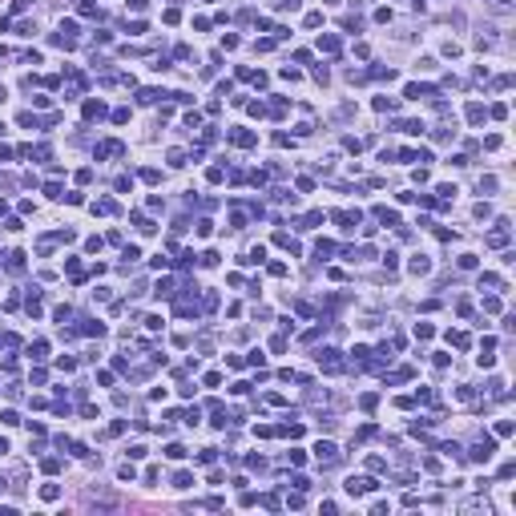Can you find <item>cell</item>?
<instances>
[{
  "label": "cell",
  "instance_id": "6da1fadb",
  "mask_svg": "<svg viewBox=\"0 0 516 516\" xmlns=\"http://www.w3.org/2000/svg\"><path fill=\"white\" fill-rule=\"evenodd\" d=\"M319 367H327V371H343V359H339V351H319Z\"/></svg>",
  "mask_w": 516,
  "mask_h": 516
},
{
  "label": "cell",
  "instance_id": "7a4b0ae2",
  "mask_svg": "<svg viewBox=\"0 0 516 516\" xmlns=\"http://www.w3.org/2000/svg\"><path fill=\"white\" fill-rule=\"evenodd\" d=\"M315 456H319V464H335V460H339V448L331 444V440H323V444L315 448Z\"/></svg>",
  "mask_w": 516,
  "mask_h": 516
},
{
  "label": "cell",
  "instance_id": "3957f363",
  "mask_svg": "<svg viewBox=\"0 0 516 516\" xmlns=\"http://www.w3.org/2000/svg\"><path fill=\"white\" fill-rule=\"evenodd\" d=\"M371 488H375V480H363V476H359V480H355V476L347 480V492H371Z\"/></svg>",
  "mask_w": 516,
  "mask_h": 516
},
{
  "label": "cell",
  "instance_id": "277c9868",
  "mask_svg": "<svg viewBox=\"0 0 516 516\" xmlns=\"http://www.w3.org/2000/svg\"><path fill=\"white\" fill-rule=\"evenodd\" d=\"M492 448H496L492 440H484V444H476V448H472V456H476V460H488V456H492Z\"/></svg>",
  "mask_w": 516,
  "mask_h": 516
},
{
  "label": "cell",
  "instance_id": "5b68a950",
  "mask_svg": "<svg viewBox=\"0 0 516 516\" xmlns=\"http://www.w3.org/2000/svg\"><path fill=\"white\" fill-rule=\"evenodd\" d=\"M428 270H432V262L423 258V254H415V258H411V275H428Z\"/></svg>",
  "mask_w": 516,
  "mask_h": 516
},
{
  "label": "cell",
  "instance_id": "8992f818",
  "mask_svg": "<svg viewBox=\"0 0 516 516\" xmlns=\"http://www.w3.org/2000/svg\"><path fill=\"white\" fill-rule=\"evenodd\" d=\"M230 141H234V145H254V133H246V129H234V133H230Z\"/></svg>",
  "mask_w": 516,
  "mask_h": 516
},
{
  "label": "cell",
  "instance_id": "52a82bcc",
  "mask_svg": "<svg viewBox=\"0 0 516 516\" xmlns=\"http://www.w3.org/2000/svg\"><path fill=\"white\" fill-rule=\"evenodd\" d=\"M319 49H323V53H339V41H335V37H323Z\"/></svg>",
  "mask_w": 516,
  "mask_h": 516
},
{
  "label": "cell",
  "instance_id": "ba28073f",
  "mask_svg": "<svg viewBox=\"0 0 516 516\" xmlns=\"http://www.w3.org/2000/svg\"><path fill=\"white\" fill-rule=\"evenodd\" d=\"M101 113H105L101 101H89V105H85V117H101Z\"/></svg>",
  "mask_w": 516,
  "mask_h": 516
},
{
  "label": "cell",
  "instance_id": "9c48e42d",
  "mask_svg": "<svg viewBox=\"0 0 516 516\" xmlns=\"http://www.w3.org/2000/svg\"><path fill=\"white\" fill-rule=\"evenodd\" d=\"M166 456H170V460H181V456H186V448H181V444H170Z\"/></svg>",
  "mask_w": 516,
  "mask_h": 516
},
{
  "label": "cell",
  "instance_id": "30bf717a",
  "mask_svg": "<svg viewBox=\"0 0 516 516\" xmlns=\"http://www.w3.org/2000/svg\"><path fill=\"white\" fill-rule=\"evenodd\" d=\"M77 8H81L85 16H93V12H97V4H93V0H77Z\"/></svg>",
  "mask_w": 516,
  "mask_h": 516
},
{
  "label": "cell",
  "instance_id": "8fae6325",
  "mask_svg": "<svg viewBox=\"0 0 516 516\" xmlns=\"http://www.w3.org/2000/svg\"><path fill=\"white\" fill-rule=\"evenodd\" d=\"M93 210H97V214H113V202H109V198H101V202H97Z\"/></svg>",
  "mask_w": 516,
  "mask_h": 516
},
{
  "label": "cell",
  "instance_id": "7c38bea8",
  "mask_svg": "<svg viewBox=\"0 0 516 516\" xmlns=\"http://www.w3.org/2000/svg\"><path fill=\"white\" fill-rule=\"evenodd\" d=\"M129 8H133V12H141V8H145V0H129Z\"/></svg>",
  "mask_w": 516,
  "mask_h": 516
}]
</instances>
